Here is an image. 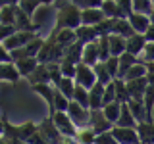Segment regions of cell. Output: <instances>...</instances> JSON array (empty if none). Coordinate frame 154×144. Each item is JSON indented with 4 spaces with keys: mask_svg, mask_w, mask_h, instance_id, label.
I'll return each instance as SVG.
<instances>
[{
    "mask_svg": "<svg viewBox=\"0 0 154 144\" xmlns=\"http://www.w3.org/2000/svg\"><path fill=\"white\" fill-rule=\"evenodd\" d=\"M137 134L141 144H154V121H144L137 125Z\"/></svg>",
    "mask_w": 154,
    "mask_h": 144,
    "instance_id": "d6986e66",
    "label": "cell"
},
{
    "mask_svg": "<svg viewBox=\"0 0 154 144\" xmlns=\"http://www.w3.org/2000/svg\"><path fill=\"white\" fill-rule=\"evenodd\" d=\"M75 67L73 64H69V62H66V60H62L60 62V73L62 77H66V79H73L75 77Z\"/></svg>",
    "mask_w": 154,
    "mask_h": 144,
    "instance_id": "c3c4849f",
    "label": "cell"
},
{
    "mask_svg": "<svg viewBox=\"0 0 154 144\" xmlns=\"http://www.w3.org/2000/svg\"><path fill=\"white\" fill-rule=\"evenodd\" d=\"M112 35H118V37H123V38H129L131 35H135V31L131 29L127 19H114V29H112Z\"/></svg>",
    "mask_w": 154,
    "mask_h": 144,
    "instance_id": "83f0119b",
    "label": "cell"
},
{
    "mask_svg": "<svg viewBox=\"0 0 154 144\" xmlns=\"http://www.w3.org/2000/svg\"><path fill=\"white\" fill-rule=\"evenodd\" d=\"M144 79H146V85L148 86H154V73H146Z\"/></svg>",
    "mask_w": 154,
    "mask_h": 144,
    "instance_id": "11a10c76",
    "label": "cell"
},
{
    "mask_svg": "<svg viewBox=\"0 0 154 144\" xmlns=\"http://www.w3.org/2000/svg\"><path fill=\"white\" fill-rule=\"evenodd\" d=\"M137 58L135 56H131V54H127V52H123L122 56L118 58V64H119V69H118V79H123L125 77V73H127L129 69H131V67L137 64Z\"/></svg>",
    "mask_w": 154,
    "mask_h": 144,
    "instance_id": "484cf974",
    "label": "cell"
},
{
    "mask_svg": "<svg viewBox=\"0 0 154 144\" xmlns=\"http://www.w3.org/2000/svg\"><path fill=\"white\" fill-rule=\"evenodd\" d=\"M67 115H69V119L73 121V125L77 129H83V127H89V115L91 112L87 108H83V106H79L77 102H73L71 100L69 106H67Z\"/></svg>",
    "mask_w": 154,
    "mask_h": 144,
    "instance_id": "5b68a950",
    "label": "cell"
},
{
    "mask_svg": "<svg viewBox=\"0 0 154 144\" xmlns=\"http://www.w3.org/2000/svg\"><path fill=\"white\" fill-rule=\"evenodd\" d=\"M54 46H56V40H54V37H48L45 42H42V46H41V50H38V54H37V62L38 64H50L52 62V52H54Z\"/></svg>",
    "mask_w": 154,
    "mask_h": 144,
    "instance_id": "e0dca14e",
    "label": "cell"
},
{
    "mask_svg": "<svg viewBox=\"0 0 154 144\" xmlns=\"http://www.w3.org/2000/svg\"><path fill=\"white\" fill-rule=\"evenodd\" d=\"M27 81L31 83V86H33V85H46V83L50 85V73H48V65L38 64L37 69L27 77Z\"/></svg>",
    "mask_w": 154,
    "mask_h": 144,
    "instance_id": "ac0fdd59",
    "label": "cell"
},
{
    "mask_svg": "<svg viewBox=\"0 0 154 144\" xmlns=\"http://www.w3.org/2000/svg\"><path fill=\"white\" fill-rule=\"evenodd\" d=\"M127 108H129V112H131V115L135 117V121H137V123H144V121H146V112H144L143 102L129 100V102H127Z\"/></svg>",
    "mask_w": 154,
    "mask_h": 144,
    "instance_id": "f546056e",
    "label": "cell"
},
{
    "mask_svg": "<svg viewBox=\"0 0 154 144\" xmlns=\"http://www.w3.org/2000/svg\"><path fill=\"white\" fill-rule=\"evenodd\" d=\"M144 46H146V40H144V37L143 35H131L129 38H125V52L127 54H131L135 58H139L141 56V52L144 50Z\"/></svg>",
    "mask_w": 154,
    "mask_h": 144,
    "instance_id": "30bf717a",
    "label": "cell"
},
{
    "mask_svg": "<svg viewBox=\"0 0 154 144\" xmlns=\"http://www.w3.org/2000/svg\"><path fill=\"white\" fill-rule=\"evenodd\" d=\"M102 102H104V106H106V104H110V102H116V86H114V81H112L110 85H106V86H104ZM104 106H102V108H104Z\"/></svg>",
    "mask_w": 154,
    "mask_h": 144,
    "instance_id": "681fc988",
    "label": "cell"
},
{
    "mask_svg": "<svg viewBox=\"0 0 154 144\" xmlns=\"http://www.w3.org/2000/svg\"><path fill=\"white\" fill-rule=\"evenodd\" d=\"M94 138L96 134L93 133L91 127H83V129H77V134H75V140L79 144H94Z\"/></svg>",
    "mask_w": 154,
    "mask_h": 144,
    "instance_id": "74e56055",
    "label": "cell"
},
{
    "mask_svg": "<svg viewBox=\"0 0 154 144\" xmlns=\"http://www.w3.org/2000/svg\"><path fill=\"white\" fill-rule=\"evenodd\" d=\"M118 8H116V19H127L129 16L133 14V2H129V0H118Z\"/></svg>",
    "mask_w": 154,
    "mask_h": 144,
    "instance_id": "d590c367",
    "label": "cell"
},
{
    "mask_svg": "<svg viewBox=\"0 0 154 144\" xmlns=\"http://www.w3.org/2000/svg\"><path fill=\"white\" fill-rule=\"evenodd\" d=\"M0 23L2 25H14L16 23V2H6L0 8Z\"/></svg>",
    "mask_w": 154,
    "mask_h": 144,
    "instance_id": "d4e9b609",
    "label": "cell"
},
{
    "mask_svg": "<svg viewBox=\"0 0 154 144\" xmlns=\"http://www.w3.org/2000/svg\"><path fill=\"white\" fill-rule=\"evenodd\" d=\"M50 117H52V121H54V127L58 129V133H60L64 138H75L77 127L73 125V121L69 119V115H67V113H64V112H54Z\"/></svg>",
    "mask_w": 154,
    "mask_h": 144,
    "instance_id": "7a4b0ae2",
    "label": "cell"
},
{
    "mask_svg": "<svg viewBox=\"0 0 154 144\" xmlns=\"http://www.w3.org/2000/svg\"><path fill=\"white\" fill-rule=\"evenodd\" d=\"M106 71H108V75L112 77V79H118V69H119V64H118V58H112L110 56L106 62H102Z\"/></svg>",
    "mask_w": 154,
    "mask_h": 144,
    "instance_id": "bcb514c9",
    "label": "cell"
},
{
    "mask_svg": "<svg viewBox=\"0 0 154 144\" xmlns=\"http://www.w3.org/2000/svg\"><path fill=\"white\" fill-rule=\"evenodd\" d=\"M98 46H96V40L91 42V44L83 46V54H81V64L87 67H94L98 64Z\"/></svg>",
    "mask_w": 154,
    "mask_h": 144,
    "instance_id": "9a60e30c",
    "label": "cell"
},
{
    "mask_svg": "<svg viewBox=\"0 0 154 144\" xmlns=\"http://www.w3.org/2000/svg\"><path fill=\"white\" fill-rule=\"evenodd\" d=\"M93 71H94V77H96V83H100V85H110L112 83V77L108 75V71H106V67H104V64L102 62H98V64H96L94 67H93Z\"/></svg>",
    "mask_w": 154,
    "mask_h": 144,
    "instance_id": "e575fe53",
    "label": "cell"
},
{
    "mask_svg": "<svg viewBox=\"0 0 154 144\" xmlns=\"http://www.w3.org/2000/svg\"><path fill=\"white\" fill-rule=\"evenodd\" d=\"M104 14L100 12V8H91V10H81V25L96 27L98 23L104 21Z\"/></svg>",
    "mask_w": 154,
    "mask_h": 144,
    "instance_id": "4fadbf2b",
    "label": "cell"
},
{
    "mask_svg": "<svg viewBox=\"0 0 154 144\" xmlns=\"http://www.w3.org/2000/svg\"><path fill=\"white\" fill-rule=\"evenodd\" d=\"M146 79H135V81H125V88H127L129 100H137V102H143V96L146 92Z\"/></svg>",
    "mask_w": 154,
    "mask_h": 144,
    "instance_id": "ba28073f",
    "label": "cell"
},
{
    "mask_svg": "<svg viewBox=\"0 0 154 144\" xmlns=\"http://www.w3.org/2000/svg\"><path fill=\"white\" fill-rule=\"evenodd\" d=\"M143 77H146V65L141 64V62H137V64L125 73V77L122 81H135V79H143Z\"/></svg>",
    "mask_w": 154,
    "mask_h": 144,
    "instance_id": "d6a6232c",
    "label": "cell"
},
{
    "mask_svg": "<svg viewBox=\"0 0 154 144\" xmlns=\"http://www.w3.org/2000/svg\"><path fill=\"white\" fill-rule=\"evenodd\" d=\"M133 12L141 16H152V2L150 0H135L133 2Z\"/></svg>",
    "mask_w": 154,
    "mask_h": 144,
    "instance_id": "60d3db41",
    "label": "cell"
},
{
    "mask_svg": "<svg viewBox=\"0 0 154 144\" xmlns=\"http://www.w3.org/2000/svg\"><path fill=\"white\" fill-rule=\"evenodd\" d=\"M143 106L146 112V121H152V110H154V86H146V92L143 96Z\"/></svg>",
    "mask_w": 154,
    "mask_h": 144,
    "instance_id": "1f68e13d",
    "label": "cell"
},
{
    "mask_svg": "<svg viewBox=\"0 0 154 144\" xmlns=\"http://www.w3.org/2000/svg\"><path fill=\"white\" fill-rule=\"evenodd\" d=\"M112 134L118 144H139L137 129H125V127H112Z\"/></svg>",
    "mask_w": 154,
    "mask_h": 144,
    "instance_id": "9c48e42d",
    "label": "cell"
},
{
    "mask_svg": "<svg viewBox=\"0 0 154 144\" xmlns=\"http://www.w3.org/2000/svg\"><path fill=\"white\" fill-rule=\"evenodd\" d=\"M114 86H116V102L119 104H127L129 102V94H127V88H125V81L122 79H114Z\"/></svg>",
    "mask_w": 154,
    "mask_h": 144,
    "instance_id": "8d00e7d4",
    "label": "cell"
},
{
    "mask_svg": "<svg viewBox=\"0 0 154 144\" xmlns=\"http://www.w3.org/2000/svg\"><path fill=\"white\" fill-rule=\"evenodd\" d=\"M94 144H118V142H116L112 131H108V133H102V134H96Z\"/></svg>",
    "mask_w": 154,
    "mask_h": 144,
    "instance_id": "f907efd6",
    "label": "cell"
},
{
    "mask_svg": "<svg viewBox=\"0 0 154 144\" xmlns=\"http://www.w3.org/2000/svg\"><path fill=\"white\" fill-rule=\"evenodd\" d=\"M127 21H129V25H131V29L137 33V35H144L146 29L150 27V17L141 16V14H135V12L127 17Z\"/></svg>",
    "mask_w": 154,
    "mask_h": 144,
    "instance_id": "2e32d148",
    "label": "cell"
},
{
    "mask_svg": "<svg viewBox=\"0 0 154 144\" xmlns=\"http://www.w3.org/2000/svg\"><path fill=\"white\" fill-rule=\"evenodd\" d=\"M73 102H77L79 106H83V108L89 110V90L83 88V86H77L75 85V90H73Z\"/></svg>",
    "mask_w": 154,
    "mask_h": 144,
    "instance_id": "ab89813d",
    "label": "cell"
},
{
    "mask_svg": "<svg viewBox=\"0 0 154 144\" xmlns=\"http://www.w3.org/2000/svg\"><path fill=\"white\" fill-rule=\"evenodd\" d=\"M19 77L16 65L10 62V64H0V83H16L19 81Z\"/></svg>",
    "mask_w": 154,
    "mask_h": 144,
    "instance_id": "7402d4cb",
    "label": "cell"
},
{
    "mask_svg": "<svg viewBox=\"0 0 154 144\" xmlns=\"http://www.w3.org/2000/svg\"><path fill=\"white\" fill-rule=\"evenodd\" d=\"M81 54H83V44H81V42H73L71 46L66 48L64 60L69 62V64H73V65H79L81 64Z\"/></svg>",
    "mask_w": 154,
    "mask_h": 144,
    "instance_id": "603a6c76",
    "label": "cell"
},
{
    "mask_svg": "<svg viewBox=\"0 0 154 144\" xmlns=\"http://www.w3.org/2000/svg\"><path fill=\"white\" fill-rule=\"evenodd\" d=\"M96 46H98V60L106 62L110 58V48H108V37H98L96 40Z\"/></svg>",
    "mask_w": 154,
    "mask_h": 144,
    "instance_id": "b9f144b4",
    "label": "cell"
},
{
    "mask_svg": "<svg viewBox=\"0 0 154 144\" xmlns=\"http://www.w3.org/2000/svg\"><path fill=\"white\" fill-rule=\"evenodd\" d=\"M102 113H104V117L108 119L112 125L118 123V119H119V113H122V104L119 102H110V104H106L104 108H102Z\"/></svg>",
    "mask_w": 154,
    "mask_h": 144,
    "instance_id": "f1b7e54d",
    "label": "cell"
},
{
    "mask_svg": "<svg viewBox=\"0 0 154 144\" xmlns=\"http://www.w3.org/2000/svg\"><path fill=\"white\" fill-rule=\"evenodd\" d=\"M108 48L112 58H119L125 52V38L118 35H108Z\"/></svg>",
    "mask_w": 154,
    "mask_h": 144,
    "instance_id": "cb8c5ba5",
    "label": "cell"
},
{
    "mask_svg": "<svg viewBox=\"0 0 154 144\" xmlns=\"http://www.w3.org/2000/svg\"><path fill=\"white\" fill-rule=\"evenodd\" d=\"M89 127L93 129L94 134H102V133L112 131L114 125L104 117L102 110H94V112H91V115H89Z\"/></svg>",
    "mask_w": 154,
    "mask_h": 144,
    "instance_id": "52a82bcc",
    "label": "cell"
},
{
    "mask_svg": "<svg viewBox=\"0 0 154 144\" xmlns=\"http://www.w3.org/2000/svg\"><path fill=\"white\" fill-rule=\"evenodd\" d=\"M37 38V33H25V31H16L12 37L8 38V40H4L2 44H4V48L12 54V52H16V50H19V48H23L25 44H29L31 40H35Z\"/></svg>",
    "mask_w": 154,
    "mask_h": 144,
    "instance_id": "277c9868",
    "label": "cell"
},
{
    "mask_svg": "<svg viewBox=\"0 0 154 144\" xmlns=\"http://www.w3.org/2000/svg\"><path fill=\"white\" fill-rule=\"evenodd\" d=\"M152 14H154V2H152Z\"/></svg>",
    "mask_w": 154,
    "mask_h": 144,
    "instance_id": "94428289",
    "label": "cell"
},
{
    "mask_svg": "<svg viewBox=\"0 0 154 144\" xmlns=\"http://www.w3.org/2000/svg\"><path fill=\"white\" fill-rule=\"evenodd\" d=\"M137 121H135V117L131 115V112H129V108H127V104H123L122 106V113H119V119H118V123L114 125V127H125V129H137Z\"/></svg>",
    "mask_w": 154,
    "mask_h": 144,
    "instance_id": "4316f807",
    "label": "cell"
},
{
    "mask_svg": "<svg viewBox=\"0 0 154 144\" xmlns=\"http://www.w3.org/2000/svg\"><path fill=\"white\" fill-rule=\"evenodd\" d=\"M116 8H118V4H116L114 0H110V2H100V12L104 14L106 19H116Z\"/></svg>",
    "mask_w": 154,
    "mask_h": 144,
    "instance_id": "f6af8a7d",
    "label": "cell"
},
{
    "mask_svg": "<svg viewBox=\"0 0 154 144\" xmlns=\"http://www.w3.org/2000/svg\"><path fill=\"white\" fill-rule=\"evenodd\" d=\"M102 96H104V85L94 83L93 88L89 90V112H94V110H102Z\"/></svg>",
    "mask_w": 154,
    "mask_h": 144,
    "instance_id": "5bb4252c",
    "label": "cell"
},
{
    "mask_svg": "<svg viewBox=\"0 0 154 144\" xmlns=\"http://www.w3.org/2000/svg\"><path fill=\"white\" fill-rule=\"evenodd\" d=\"M69 102H71V100H67L60 90H56V92H54V112H64L66 113Z\"/></svg>",
    "mask_w": 154,
    "mask_h": 144,
    "instance_id": "ee69618b",
    "label": "cell"
},
{
    "mask_svg": "<svg viewBox=\"0 0 154 144\" xmlns=\"http://www.w3.org/2000/svg\"><path fill=\"white\" fill-rule=\"evenodd\" d=\"M35 133H37V125L31 123V121H27V123H23V125L17 127V136H19V140H23V142H27Z\"/></svg>",
    "mask_w": 154,
    "mask_h": 144,
    "instance_id": "f35d334b",
    "label": "cell"
},
{
    "mask_svg": "<svg viewBox=\"0 0 154 144\" xmlns=\"http://www.w3.org/2000/svg\"><path fill=\"white\" fill-rule=\"evenodd\" d=\"M141 64H154V42H146V46H144V50L141 52V56L137 58Z\"/></svg>",
    "mask_w": 154,
    "mask_h": 144,
    "instance_id": "7bdbcfd3",
    "label": "cell"
},
{
    "mask_svg": "<svg viewBox=\"0 0 154 144\" xmlns=\"http://www.w3.org/2000/svg\"><path fill=\"white\" fill-rule=\"evenodd\" d=\"M73 81H75L77 86H83V88L91 90V88H93V85L96 83V77H94L93 67H87V65H83V64H79V65L75 67V77H73Z\"/></svg>",
    "mask_w": 154,
    "mask_h": 144,
    "instance_id": "8992f818",
    "label": "cell"
},
{
    "mask_svg": "<svg viewBox=\"0 0 154 144\" xmlns=\"http://www.w3.org/2000/svg\"><path fill=\"white\" fill-rule=\"evenodd\" d=\"M14 33H16V27L14 25H2V23H0V42L8 40Z\"/></svg>",
    "mask_w": 154,
    "mask_h": 144,
    "instance_id": "816d5d0a",
    "label": "cell"
},
{
    "mask_svg": "<svg viewBox=\"0 0 154 144\" xmlns=\"http://www.w3.org/2000/svg\"><path fill=\"white\" fill-rule=\"evenodd\" d=\"M150 25H154V14L150 16Z\"/></svg>",
    "mask_w": 154,
    "mask_h": 144,
    "instance_id": "91938a15",
    "label": "cell"
},
{
    "mask_svg": "<svg viewBox=\"0 0 154 144\" xmlns=\"http://www.w3.org/2000/svg\"><path fill=\"white\" fill-rule=\"evenodd\" d=\"M52 37H54V40L58 42L60 46H71L73 42H77V38H75V31H71V29H54L52 31Z\"/></svg>",
    "mask_w": 154,
    "mask_h": 144,
    "instance_id": "ffe728a7",
    "label": "cell"
},
{
    "mask_svg": "<svg viewBox=\"0 0 154 144\" xmlns=\"http://www.w3.org/2000/svg\"><path fill=\"white\" fill-rule=\"evenodd\" d=\"M144 40H146V42H154V25H150V27H148L146 29V33H144Z\"/></svg>",
    "mask_w": 154,
    "mask_h": 144,
    "instance_id": "db71d44e",
    "label": "cell"
},
{
    "mask_svg": "<svg viewBox=\"0 0 154 144\" xmlns=\"http://www.w3.org/2000/svg\"><path fill=\"white\" fill-rule=\"evenodd\" d=\"M41 6H42L41 0H21V2H17V8L21 10L27 17H31V19H33V16L37 14V10Z\"/></svg>",
    "mask_w": 154,
    "mask_h": 144,
    "instance_id": "4dcf8cb0",
    "label": "cell"
},
{
    "mask_svg": "<svg viewBox=\"0 0 154 144\" xmlns=\"http://www.w3.org/2000/svg\"><path fill=\"white\" fill-rule=\"evenodd\" d=\"M139 144H141V142H139Z\"/></svg>",
    "mask_w": 154,
    "mask_h": 144,
    "instance_id": "6125c7cd",
    "label": "cell"
},
{
    "mask_svg": "<svg viewBox=\"0 0 154 144\" xmlns=\"http://www.w3.org/2000/svg\"><path fill=\"white\" fill-rule=\"evenodd\" d=\"M56 90H60V92L64 94L67 100H71V98H73V90H75V81L62 77V81L56 85Z\"/></svg>",
    "mask_w": 154,
    "mask_h": 144,
    "instance_id": "836d02e7",
    "label": "cell"
},
{
    "mask_svg": "<svg viewBox=\"0 0 154 144\" xmlns=\"http://www.w3.org/2000/svg\"><path fill=\"white\" fill-rule=\"evenodd\" d=\"M33 90L38 94V96H42V100L46 102L48 106V110H50V115L54 113V92H56V86H52V85H33L31 86Z\"/></svg>",
    "mask_w": 154,
    "mask_h": 144,
    "instance_id": "8fae6325",
    "label": "cell"
},
{
    "mask_svg": "<svg viewBox=\"0 0 154 144\" xmlns=\"http://www.w3.org/2000/svg\"><path fill=\"white\" fill-rule=\"evenodd\" d=\"M14 65H16V69H17L19 77H25V79H27V77L37 69L38 62H37V58H23V60L14 62Z\"/></svg>",
    "mask_w": 154,
    "mask_h": 144,
    "instance_id": "44dd1931",
    "label": "cell"
},
{
    "mask_svg": "<svg viewBox=\"0 0 154 144\" xmlns=\"http://www.w3.org/2000/svg\"><path fill=\"white\" fill-rule=\"evenodd\" d=\"M10 144H27V142H23V140H14V142H10Z\"/></svg>",
    "mask_w": 154,
    "mask_h": 144,
    "instance_id": "680465c9",
    "label": "cell"
},
{
    "mask_svg": "<svg viewBox=\"0 0 154 144\" xmlns=\"http://www.w3.org/2000/svg\"><path fill=\"white\" fill-rule=\"evenodd\" d=\"M146 73H154V64H146Z\"/></svg>",
    "mask_w": 154,
    "mask_h": 144,
    "instance_id": "9f6ffc18",
    "label": "cell"
},
{
    "mask_svg": "<svg viewBox=\"0 0 154 144\" xmlns=\"http://www.w3.org/2000/svg\"><path fill=\"white\" fill-rule=\"evenodd\" d=\"M75 38L77 42H81V44H91V42L98 40V31H96V27H89V25H79L75 29Z\"/></svg>",
    "mask_w": 154,
    "mask_h": 144,
    "instance_id": "7c38bea8",
    "label": "cell"
},
{
    "mask_svg": "<svg viewBox=\"0 0 154 144\" xmlns=\"http://www.w3.org/2000/svg\"><path fill=\"white\" fill-rule=\"evenodd\" d=\"M12 62V58H10V52L4 48V44L0 42V64H10Z\"/></svg>",
    "mask_w": 154,
    "mask_h": 144,
    "instance_id": "f5cc1de1",
    "label": "cell"
},
{
    "mask_svg": "<svg viewBox=\"0 0 154 144\" xmlns=\"http://www.w3.org/2000/svg\"><path fill=\"white\" fill-rule=\"evenodd\" d=\"M0 144H10V142H8V140H6L4 136H0Z\"/></svg>",
    "mask_w": 154,
    "mask_h": 144,
    "instance_id": "6f0895ef",
    "label": "cell"
},
{
    "mask_svg": "<svg viewBox=\"0 0 154 144\" xmlns=\"http://www.w3.org/2000/svg\"><path fill=\"white\" fill-rule=\"evenodd\" d=\"M37 131L46 140V144H62V140H64V136H62V134L58 133V129L54 127V121H52L50 115H48L45 121H41L37 125Z\"/></svg>",
    "mask_w": 154,
    "mask_h": 144,
    "instance_id": "3957f363",
    "label": "cell"
},
{
    "mask_svg": "<svg viewBox=\"0 0 154 144\" xmlns=\"http://www.w3.org/2000/svg\"><path fill=\"white\" fill-rule=\"evenodd\" d=\"M56 8L54 29H71L75 31L81 25V10L75 2H52Z\"/></svg>",
    "mask_w": 154,
    "mask_h": 144,
    "instance_id": "6da1fadb",
    "label": "cell"
},
{
    "mask_svg": "<svg viewBox=\"0 0 154 144\" xmlns=\"http://www.w3.org/2000/svg\"><path fill=\"white\" fill-rule=\"evenodd\" d=\"M48 65V73H50V85L56 86L62 81V73H60V64H46Z\"/></svg>",
    "mask_w": 154,
    "mask_h": 144,
    "instance_id": "7dc6e473",
    "label": "cell"
}]
</instances>
